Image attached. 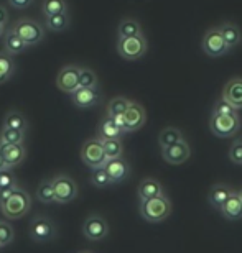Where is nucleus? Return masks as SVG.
<instances>
[{"label":"nucleus","mask_w":242,"mask_h":253,"mask_svg":"<svg viewBox=\"0 0 242 253\" xmlns=\"http://www.w3.org/2000/svg\"><path fill=\"white\" fill-rule=\"evenodd\" d=\"M79 253H93V252H79Z\"/></svg>","instance_id":"47"},{"label":"nucleus","mask_w":242,"mask_h":253,"mask_svg":"<svg viewBox=\"0 0 242 253\" xmlns=\"http://www.w3.org/2000/svg\"><path fill=\"white\" fill-rule=\"evenodd\" d=\"M117 35H119V38H124V37H135V35H144V32H142V25H140L139 20H135V18H132V17H124V18L119 22Z\"/></svg>","instance_id":"24"},{"label":"nucleus","mask_w":242,"mask_h":253,"mask_svg":"<svg viewBox=\"0 0 242 253\" xmlns=\"http://www.w3.org/2000/svg\"><path fill=\"white\" fill-rule=\"evenodd\" d=\"M3 33H5V27H2V25H0V38L3 37Z\"/></svg>","instance_id":"45"},{"label":"nucleus","mask_w":242,"mask_h":253,"mask_svg":"<svg viewBox=\"0 0 242 253\" xmlns=\"http://www.w3.org/2000/svg\"><path fill=\"white\" fill-rule=\"evenodd\" d=\"M214 114H223V115H228V114H236L238 110H236L234 107H231V105L226 102V100L221 99L219 102H216L214 105V110H213Z\"/></svg>","instance_id":"39"},{"label":"nucleus","mask_w":242,"mask_h":253,"mask_svg":"<svg viewBox=\"0 0 242 253\" xmlns=\"http://www.w3.org/2000/svg\"><path fill=\"white\" fill-rule=\"evenodd\" d=\"M241 128V119L238 112L236 114H214L211 115L209 120V130L214 136H219V138H228V136H233L239 131Z\"/></svg>","instance_id":"4"},{"label":"nucleus","mask_w":242,"mask_h":253,"mask_svg":"<svg viewBox=\"0 0 242 253\" xmlns=\"http://www.w3.org/2000/svg\"><path fill=\"white\" fill-rule=\"evenodd\" d=\"M7 22H8V12H7V8H3L2 5H0V25L5 27Z\"/></svg>","instance_id":"43"},{"label":"nucleus","mask_w":242,"mask_h":253,"mask_svg":"<svg viewBox=\"0 0 242 253\" xmlns=\"http://www.w3.org/2000/svg\"><path fill=\"white\" fill-rule=\"evenodd\" d=\"M185 140L183 138V133L176 128V126H166L160 131L158 135V143H160V148H166V146H171L178 141Z\"/></svg>","instance_id":"28"},{"label":"nucleus","mask_w":242,"mask_h":253,"mask_svg":"<svg viewBox=\"0 0 242 253\" xmlns=\"http://www.w3.org/2000/svg\"><path fill=\"white\" fill-rule=\"evenodd\" d=\"M15 184H18V183H17V178H15L13 173H12V169L0 171V191L12 188V186H15Z\"/></svg>","instance_id":"37"},{"label":"nucleus","mask_w":242,"mask_h":253,"mask_svg":"<svg viewBox=\"0 0 242 253\" xmlns=\"http://www.w3.org/2000/svg\"><path fill=\"white\" fill-rule=\"evenodd\" d=\"M239 197H241V201H242V189L239 191Z\"/></svg>","instance_id":"46"},{"label":"nucleus","mask_w":242,"mask_h":253,"mask_svg":"<svg viewBox=\"0 0 242 253\" xmlns=\"http://www.w3.org/2000/svg\"><path fill=\"white\" fill-rule=\"evenodd\" d=\"M100 141H102V148H104L105 158H107V160L122 156L124 145H122V141H120V138H110V140H100Z\"/></svg>","instance_id":"30"},{"label":"nucleus","mask_w":242,"mask_h":253,"mask_svg":"<svg viewBox=\"0 0 242 253\" xmlns=\"http://www.w3.org/2000/svg\"><path fill=\"white\" fill-rule=\"evenodd\" d=\"M56 87L64 94H73L79 87V66H63L56 74Z\"/></svg>","instance_id":"11"},{"label":"nucleus","mask_w":242,"mask_h":253,"mask_svg":"<svg viewBox=\"0 0 242 253\" xmlns=\"http://www.w3.org/2000/svg\"><path fill=\"white\" fill-rule=\"evenodd\" d=\"M223 100L236 110L242 109V78H233L223 89Z\"/></svg>","instance_id":"17"},{"label":"nucleus","mask_w":242,"mask_h":253,"mask_svg":"<svg viewBox=\"0 0 242 253\" xmlns=\"http://www.w3.org/2000/svg\"><path fill=\"white\" fill-rule=\"evenodd\" d=\"M69 25H71V15H69V12L45 17V27H47L49 32H63Z\"/></svg>","instance_id":"25"},{"label":"nucleus","mask_w":242,"mask_h":253,"mask_svg":"<svg viewBox=\"0 0 242 253\" xmlns=\"http://www.w3.org/2000/svg\"><path fill=\"white\" fill-rule=\"evenodd\" d=\"M10 30L15 35H18L28 46H35V44H38L45 38L43 27L32 18H20Z\"/></svg>","instance_id":"7"},{"label":"nucleus","mask_w":242,"mask_h":253,"mask_svg":"<svg viewBox=\"0 0 242 253\" xmlns=\"http://www.w3.org/2000/svg\"><path fill=\"white\" fill-rule=\"evenodd\" d=\"M219 212L221 215L224 217V219L228 220H241L242 219V201L239 197V192L233 191V194H231L226 202L223 206L219 207Z\"/></svg>","instance_id":"18"},{"label":"nucleus","mask_w":242,"mask_h":253,"mask_svg":"<svg viewBox=\"0 0 242 253\" xmlns=\"http://www.w3.org/2000/svg\"><path fill=\"white\" fill-rule=\"evenodd\" d=\"M229 160L236 165H242V140H236L231 146Z\"/></svg>","instance_id":"38"},{"label":"nucleus","mask_w":242,"mask_h":253,"mask_svg":"<svg viewBox=\"0 0 242 253\" xmlns=\"http://www.w3.org/2000/svg\"><path fill=\"white\" fill-rule=\"evenodd\" d=\"M15 69H17V64L13 61V56H10L5 51H0V85L12 79Z\"/></svg>","instance_id":"27"},{"label":"nucleus","mask_w":242,"mask_h":253,"mask_svg":"<svg viewBox=\"0 0 242 253\" xmlns=\"http://www.w3.org/2000/svg\"><path fill=\"white\" fill-rule=\"evenodd\" d=\"M2 169H8V166H7V163H5L3 156L0 155V171H2Z\"/></svg>","instance_id":"44"},{"label":"nucleus","mask_w":242,"mask_h":253,"mask_svg":"<svg viewBox=\"0 0 242 253\" xmlns=\"http://www.w3.org/2000/svg\"><path fill=\"white\" fill-rule=\"evenodd\" d=\"M201 48H203V51L211 58H219L229 51L218 27L209 28L208 32L204 33L203 40H201Z\"/></svg>","instance_id":"10"},{"label":"nucleus","mask_w":242,"mask_h":253,"mask_svg":"<svg viewBox=\"0 0 242 253\" xmlns=\"http://www.w3.org/2000/svg\"><path fill=\"white\" fill-rule=\"evenodd\" d=\"M218 28H219L221 35H223V40H224V43L229 51L234 49L241 43V40H242L241 28L234 22H223Z\"/></svg>","instance_id":"19"},{"label":"nucleus","mask_w":242,"mask_h":253,"mask_svg":"<svg viewBox=\"0 0 242 253\" xmlns=\"http://www.w3.org/2000/svg\"><path fill=\"white\" fill-rule=\"evenodd\" d=\"M83 235L91 242H100L109 235V224L102 215L91 214L83 224Z\"/></svg>","instance_id":"9"},{"label":"nucleus","mask_w":242,"mask_h":253,"mask_svg":"<svg viewBox=\"0 0 242 253\" xmlns=\"http://www.w3.org/2000/svg\"><path fill=\"white\" fill-rule=\"evenodd\" d=\"M139 211L144 220L150 222V224H158V222L168 219V215L171 214V202L165 194H161L157 197L140 201Z\"/></svg>","instance_id":"1"},{"label":"nucleus","mask_w":242,"mask_h":253,"mask_svg":"<svg viewBox=\"0 0 242 253\" xmlns=\"http://www.w3.org/2000/svg\"><path fill=\"white\" fill-rule=\"evenodd\" d=\"M0 155L3 156L8 169H13L23 163L27 150H25L23 143H2L0 141Z\"/></svg>","instance_id":"13"},{"label":"nucleus","mask_w":242,"mask_h":253,"mask_svg":"<svg viewBox=\"0 0 242 253\" xmlns=\"http://www.w3.org/2000/svg\"><path fill=\"white\" fill-rule=\"evenodd\" d=\"M10 7L13 8H18V10H23V8H28L30 5L33 3V0H7Z\"/></svg>","instance_id":"40"},{"label":"nucleus","mask_w":242,"mask_h":253,"mask_svg":"<svg viewBox=\"0 0 242 253\" xmlns=\"http://www.w3.org/2000/svg\"><path fill=\"white\" fill-rule=\"evenodd\" d=\"M97 74L91 68H79V87H97Z\"/></svg>","instance_id":"33"},{"label":"nucleus","mask_w":242,"mask_h":253,"mask_svg":"<svg viewBox=\"0 0 242 253\" xmlns=\"http://www.w3.org/2000/svg\"><path fill=\"white\" fill-rule=\"evenodd\" d=\"M71 95V102L78 109H91L96 104H99L100 94L97 87H78Z\"/></svg>","instance_id":"15"},{"label":"nucleus","mask_w":242,"mask_h":253,"mask_svg":"<svg viewBox=\"0 0 242 253\" xmlns=\"http://www.w3.org/2000/svg\"><path fill=\"white\" fill-rule=\"evenodd\" d=\"M190 145L185 140L178 141V143L161 148V156L168 165H183L186 160L190 158Z\"/></svg>","instance_id":"16"},{"label":"nucleus","mask_w":242,"mask_h":253,"mask_svg":"<svg viewBox=\"0 0 242 253\" xmlns=\"http://www.w3.org/2000/svg\"><path fill=\"white\" fill-rule=\"evenodd\" d=\"M81 160L86 166H89L91 169L100 168L107 161L102 148V141L99 138H89L86 140L83 146H81Z\"/></svg>","instance_id":"8"},{"label":"nucleus","mask_w":242,"mask_h":253,"mask_svg":"<svg viewBox=\"0 0 242 253\" xmlns=\"http://www.w3.org/2000/svg\"><path fill=\"white\" fill-rule=\"evenodd\" d=\"M137 194H139L140 201L150 199V197H157V196L163 194V186H161V183L158 179L145 178V179H142V183L139 184Z\"/></svg>","instance_id":"21"},{"label":"nucleus","mask_w":242,"mask_h":253,"mask_svg":"<svg viewBox=\"0 0 242 253\" xmlns=\"http://www.w3.org/2000/svg\"><path fill=\"white\" fill-rule=\"evenodd\" d=\"M124 135V131L119 128L117 125L114 124V120L105 115V117L100 120L99 124V136L100 140H110V138H120Z\"/></svg>","instance_id":"26"},{"label":"nucleus","mask_w":242,"mask_h":253,"mask_svg":"<svg viewBox=\"0 0 242 253\" xmlns=\"http://www.w3.org/2000/svg\"><path fill=\"white\" fill-rule=\"evenodd\" d=\"M91 184L96 186V188H99V189H104V188H107V186L112 184L109 179V176H107V171L104 169V166L93 169V174H91Z\"/></svg>","instance_id":"35"},{"label":"nucleus","mask_w":242,"mask_h":253,"mask_svg":"<svg viewBox=\"0 0 242 253\" xmlns=\"http://www.w3.org/2000/svg\"><path fill=\"white\" fill-rule=\"evenodd\" d=\"M132 102L130 99L124 97V95H117V97L110 99L107 104V115H115V114H124L127 110L129 104Z\"/></svg>","instance_id":"34"},{"label":"nucleus","mask_w":242,"mask_h":253,"mask_svg":"<svg viewBox=\"0 0 242 253\" xmlns=\"http://www.w3.org/2000/svg\"><path fill=\"white\" fill-rule=\"evenodd\" d=\"M124 120H125V133L140 130L145 125V120H147V112H145L144 105L132 100L129 104L127 110L124 112Z\"/></svg>","instance_id":"12"},{"label":"nucleus","mask_w":242,"mask_h":253,"mask_svg":"<svg viewBox=\"0 0 242 253\" xmlns=\"http://www.w3.org/2000/svg\"><path fill=\"white\" fill-rule=\"evenodd\" d=\"M18 188H20V186H18V184H15V186H12V188H7V189H2V191H0V204H3V202L7 201L8 197L12 196L13 192L17 191Z\"/></svg>","instance_id":"41"},{"label":"nucleus","mask_w":242,"mask_h":253,"mask_svg":"<svg viewBox=\"0 0 242 253\" xmlns=\"http://www.w3.org/2000/svg\"><path fill=\"white\" fill-rule=\"evenodd\" d=\"M30 46L23 42L18 35H15L12 30L3 33V51L8 53L10 56H17V54H22L27 51Z\"/></svg>","instance_id":"20"},{"label":"nucleus","mask_w":242,"mask_h":253,"mask_svg":"<svg viewBox=\"0 0 242 253\" xmlns=\"http://www.w3.org/2000/svg\"><path fill=\"white\" fill-rule=\"evenodd\" d=\"M51 186L56 204H69V202H73L78 197V184L71 176L56 174L54 178H51Z\"/></svg>","instance_id":"5"},{"label":"nucleus","mask_w":242,"mask_h":253,"mask_svg":"<svg viewBox=\"0 0 242 253\" xmlns=\"http://www.w3.org/2000/svg\"><path fill=\"white\" fill-rule=\"evenodd\" d=\"M233 188L228 184H223V183H216L211 186L209 189V194H208V199H209V204L214 207V209L219 211V207L224 204L226 199L233 194Z\"/></svg>","instance_id":"22"},{"label":"nucleus","mask_w":242,"mask_h":253,"mask_svg":"<svg viewBox=\"0 0 242 253\" xmlns=\"http://www.w3.org/2000/svg\"><path fill=\"white\" fill-rule=\"evenodd\" d=\"M25 136L27 133L15 128H8V126L2 125V130H0V141L2 143H25Z\"/></svg>","instance_id":"32"},{"label":"nucleus","mask_w":242,"mask_h":253,"mask_svg":"<svg viewBox=\"0 0 242 253\" xmlns=\"http://www.w3.org/2000/svg\"><path fill=\"white\" fill-rule=\"evenodd\" d=\"M15 240V230L7 220H0V249L8 247Z\"/></svg>","instance_id":"36"},{"label":"nucleus","mask_w":242,"mask_h":253,"mask_svg":"<svg viewBox=\"0 0 242 253\" xmlns=\"http://www.w3.org/2000/svg\"><path fill=\"white\" fill-rule=\"evenodd\" d=\"M3 126H8V128H15L20 131H28V120L27 117L17 109H10L7 114H5L3 119Z\"/></svg>","instance_id":"23"},{"label":"nucleus","mask_w":242,"mask_h":253,"mask_svg":"<svg viewBox=\"0 0 242 253\" xmlns=\"http://www.w3.org/2000/svg\"><path fill=\"white\" fill-rule=\"evenodd\" d=\"M30 207H32V197L23 188H18L3 204H0V212L7 219L15 220L27 215Z\"/></svg>","instance_id":"2"},{"label":"nucleus","mask_w":242,"mask_h":253,"mask_svg":"<svg viewBox=\"0 0 242 253\" xmlns=\"http://www.w3.org/2000/svg\"><path fill=\"white\" fill-rule=\"evenodd\" d=\"M42 12L45 17H48V15L66 13V12H69V7H68L66 0H43Z\"/></svg>","instance_id":"29"},{"label":"nucleus","mask_w":242,"mask_h":253,"mask_svg":"<svg viewBox=\"0 0 242 253\" xmlns=\"http://www.w3.org/2000/svg\"><path fill=\"white\" fill-rule=\"evenodd\" d=\"M28 232H30V239H32L35 244H48V242H53L58 235L56 225L45 215L35 217V219L30 222Z\"/></svg>","instance_id":"6"},{"label":"nucleus","mask_w":242,"mask_h":253,"mask_svg":"<svg viewBox=\"0 0 242 253\" xmlns=\"http://www.w3.org/2000/svg\"><path fill=\"white\" fill-rule=\"evenodd\" d=\"M104 169L107 171V176H109V179H110V183H112V184L122 183V181L127 179L129 174H130V166H129L127 161L122 158V156L107 160L104 163Z\"/></svg>","instance_id":"14"},{"label":"nucleus","mask_w":242,"mask_h":253,"mask_svg":"<svg viewBox=\"0 0 242 253\" xmlns=\"http://www.w3.org/2000/svg\"><path fill=\"white\" fill-rule=\"evenodd\" d=\"M37 199L43 204H53L54 192L51 186V179H43L37 188Z\"/></svg>","instance_id":"31"},{"label":"nucleus","mask_w":242,"mask_h":253,"mask_svg":"<svg viewBox=\"0 0 242 253\" xmlns=\"http://www.w3.org/2000/svg\"><path fill=\"white\" fill-rule=\"evenodd\" d=\"M110 119L114 120V124L119 126L120 130L125 133V120H124V114H115V115H109Z\"/></svg>","instance_id":"42"},{"label":"nucleus","mask_w":242,"mask_h":253,"mask_svg":"<svg viewBox=\"0 0 242 253\" xmlns=\"http://www.w3.org/2000/svg\"><path fill=\"white\" fill-rule=\"evenodd\" d=\"M148 43L144 35L135 37H124L117 40V53L125 61H137L147 53Z\"/></svg>","instance_id":"3"}]
</instances>
